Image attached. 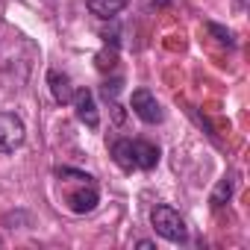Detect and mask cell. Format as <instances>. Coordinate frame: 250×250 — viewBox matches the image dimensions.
<instances>
[{"label": "cell", "instance_id": "277c9868", "mask_svg": "<svg viewBox=\"0 0 250 250\" xmlns=\"http://www.w3.org/2000/svg\"><path fill=\"white\" fill-rule=\"evenodd\" d=\"M97 200H100V194H97L94 180H83L80 188L65 191V203H68V209H71L74 215H85V212H91V209L97 206Z\"/></svg>", "mask_w": 250, "mask_h": 250}, {"label": "cell", "instance_id": "52a82bcc", "mask_svg": "<svg viewBox=\"0 0 250 250\" xmlns=\"http://www.w3.org/2000/svg\"><path fill=\"white\" fill-rule=\"evenodd\" d=\"M47 83H50V91H53V100L56 103H71L74 100V85H71V77L68 74H59V71H50L47 74Z\"/></svg>", "mask_w": 250, "mask_h": 250}, {"label": "cell", "instance_id": "9c48e42d", "mask_svg": "<svg viewBox=\"0 0 250 250\" xmlns=\"http://www.w3.org/2000/svg\"><path fill=\"white\" fill-rule=\"evenodd\" d=\"M229 197H232V180H229V177H224V180L215 186V191H212L209 203H212V209H221V206H224Z\"/></svg>", "mask_w": 250, "mask_h": 250}, {"label": "cell", "instance_id": "ba28073f", "mask_svg": "<svg viewBox=\"0 0 250 250\" xmlns=\"http://www.w3.org/2000/svg\"><path fill=\"white\" fill-rule=\"evenodd\" d=\"M85 3H88L91 15H97V18H103V21H112L118 12L127 9L130 0H85Z\"/></svg>", "mask_w": 250, "mask_h": 250}, {"label": "cell", "instance_id": "8992f818", "mask_svg": "<svg viewBox=\"0 0 250 250\" xmlns=\"http://www.w3.org/2000/svg\"><path fill=\"white\" fill-rule=\"evenodd\" d=\"M74 109H77V118L85 124L88 130H97L100 127V115H97V106H94V94L88 88H77L74 91Z\"/></svg>", "mask_w": 250, "mask_h": 250}, {"label": "cell", "instance_id": "7c38bea8", "mask_svg": "<svg viewBox=\"0 0 250 250\" xmlns=\"http://www.w3.org/2000/svg\"><path fill=\"white\" fill-rule=\"evenodd\" d=\"M136 247H142V250H150V247H153V241H147V238H142V241H136Z\"/></svg>", "mask_w": 250, "mask_h": 250}, {"label": "cell", "instance_id": "6da1fadb", "mask_svg": "<svg viewBox=\"0 0 250 250\" xmlns=\"http://www.w3.org/2000/svg\"><path fill=\"white\" fill-rule=\"evenodd\" d=\"M112 159L121 171H150L159 165V147L150 142H133V139H118L112 145Z\"/></svg>", "mask_w": 250, "mask_h": 250}, {"label": "cell", "instance_id": "8fae6325", "mask_svg": "<svg viewBox=\"0 0 250 250\" xmlns=\"http://www.w3.org/2000/svg\"><path fill=\"white\" fill-rule=\"evenodd\" d=\"M100 91H103V97H106V100H109V97H112V100H115V94H118V91H121V80H112V83H109V80H106V83H103V88H100Z\"/></svg>", "mask_w": 250, "mask_h": 250}, {"label": "cell", "instance_id": "30bf717a", "mask_svg": "<svg viewBox=\"0 0 250 250\" xmlns=\"http://www.w3.org/2000/svg\"><path fill=\"white\" fill-rule=\"evenodd\" d=\"M206 30L212 33V36H218V42H224V44H232V33L229 30H224V27H218V24H206Z\"/></svg>", "mask_w": 250, "mask_h": 250}, {"label": "cell", "instance_id": "7a4b0ae2", "mask_svg": "<svg viewBox=\"0 0 250 250\" xmlns=\"http://www.w3.org/2000/svg\"><path fill=\"white\" fill-rule=\"evenodd\" d=\"M150 224H153L156 235H162L171 244H186L188 241V227H186L183 215L171 206H156L150 212Z\"/></svg>", "mask_w": 250, "mask_h": 250}, {"label": "cell", "instance_id": "3957f363", "mask_svg": "<svg viewBox=\"0 0 250 250\" xmlns=\"http://www.w3.org/2000/svg\"><path fill=\"white\" fill-rule=\"evenodd\" d=\"M27 139L24 121L15 112H0V153H15Z\"/></svg>", "mask_w": 250, "mask_h": 250}, {"label": "cell", "instance_id": "5b68a950", "mask_svg": "<svg viewBox=\"0 0 250 250\" xmlns=\"http://www.w3.org/2000/svg\"><path fill=\"white\" fill-rule=\"evenodd\" d=\"M130 109H133L145 124H159V121H162V106H159V100H156L147 88H136V91H133Z\"/></svg>", "mask_w": 250, "mask_h": 250}]
</instances>
